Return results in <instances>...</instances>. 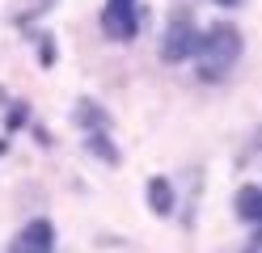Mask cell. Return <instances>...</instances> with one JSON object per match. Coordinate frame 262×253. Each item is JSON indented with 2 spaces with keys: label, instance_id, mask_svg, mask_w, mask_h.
<instances>
[{
  "label": "cell",
  "instance_id": "4",
  "mask_svg": "<svg viewBox=\"0 0 262 253\" xmlns=\"http://www.w3.org/2000/svg\"><path fill=\"white\" fill-rule=\"evenodd\" d=\"M9 253H55V228L47 219H30V224L13 236Z\"/></svg>",
  "mask_w": 262,
  "mask_h": 253
},
{
  "label": "cell",
  "instance_id": "6",
  "mask_svg": "<svg viewBox=\"0 0 262 253\" xmlns=\"http://www.w3.org/2000/svg\"><path fill=\"white\" fill-rule=\"evenodd\" d=\"M144 194H148L152 215H169V211H173V186H169V177H152Z\"/></svg>",
  "mask_w": 262,
  "mask_h": 253
},
{
  "label": "cell",
  "instance_id": "8",
  "mask_svg": "<svg viewBox=\"0 0 262 253\" xmlns=\"http://www.w3.org/2000/svg\"><path fill=\"white\" fill-rule=\"evenodd\" d=\"M216 5H224V9H233V5H237V0H216Z\"/></svg>",
  "mask_w": 262,
  "mask_h": 253
},
{
  "label": "cell",
  "instance_id": "2",
  "mask_svg": "<svg viewBox=\"0 0 262 253\" xmlns=\"http://www.w3.org/2000/svg\"><path fill=\"white\" fill-rule=\"evenodd\" d=\"M199 38L203 34L194 30L190 17H173L165 26V42H161V55L169 63H182V59H194V51H199Z\"/></svg>",
  "mask_w": 262,
  "mask_h": 253
},
{
  "label": "cell",
  "instance_id": "3",
  "mask_svg": "<svg viewBox=\"0 0 262 253\" xmlns=\"http://www.w3.org/2000/svg\"><path fill=\"white\" fill-rule=\"evenodd\" d=\"M102 30L114 42L136 38V0H110L106 13H102Z\"/></svg>",
  "mask_w": 262,
  "mask_h": 253
},
{
  "label": "cell",
  "instance_id": "1",
  "mask_svg": "<svg viewBox=\"0 0 262 253\" xmlns=\"http://www.w3.org/2000/svg\"><path fill=\"white\" fill-rule=\"evenodd\" d=\"M237 59H241V30L228 21H216L199 38V51H194V67H199L203 80H224Z\"/></svg>",
  "mask_w": 262,
  "mask_h": 253
},
{
  "label": "cell",
  "instance_id": "5",
  "mask_svg": "<svg viewBox=\"0 0 262 253\" xmlns=\"http://www.w3.org/2000/svg\"><path fill=\"white\" fill-rule=\"evenodd\" d=\"M233 207H237V215L245 219V224H262V190L258 186H241Z\"/></svg>",
  "mask_w": 262,
  "mask_h": 253
},
{
  "label": "cell",
  "instance_id": "7",
  "mask_svg": "<svg viewBox=\"0 0 262 253\" xmlns=\"http://www.w3.org/2000/svg\"><path fill=\"white\" fill-rule=\"evenodd\" d=\"M245 253H262V236H258V241H250V245H245Z\"/></svg>",
  "mask_w": 262,
  "mask_h": 253
}]
</instances>
